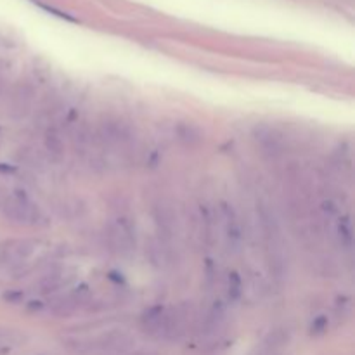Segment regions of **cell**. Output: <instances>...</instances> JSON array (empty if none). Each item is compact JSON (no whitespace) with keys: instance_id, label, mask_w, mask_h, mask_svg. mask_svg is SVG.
Returning a JSON list of instances; mask_svg holds the SVG:
<instances>
[]
</instances>
